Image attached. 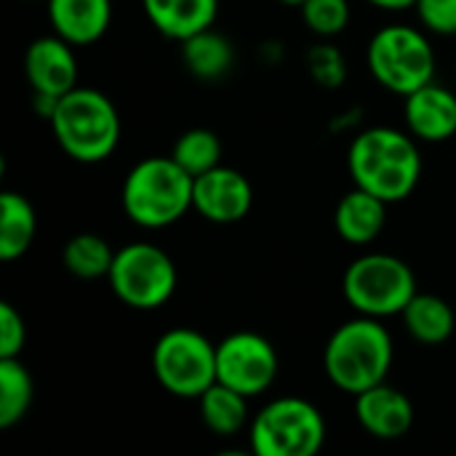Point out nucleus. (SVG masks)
<instances>
[{
    "label": "nucleus",
    "instance_id": "f257e3e1",
    "mask_svg": "<svg viewBox=\"0 0 456 456\" xmlns=\"http://www.w3.org/2000/svg\"><path fill=\"white\" fill-rule=\"evenodd\" d=\"M347 168L355 187L382 198L385 203L406 200L422 176V158L414 136L374 126L361 131L347 150Z\"/></svg>",
    "mask_w": 456,
    "mask_h": 456
},
{
    "label": "nucleus",
    "instance_id": "f03ea898",
    "mask_svg": "<svg viewBox=\"0 0 456 456\" xmlns=\"http://www.w3.org/2000/svg\"><path fill=\"white\" fill-rule=\"evenodd\" d=\"M393 337L379 318L358 315L342 323L323 350V366L331 385L353 398L387 379L393 366Z\"/></svg>",
    "mask_w": 456,
    "mask_h": 456
},
{
    "label": "nucleus",
    "instance_id": "7ed1b4c3",
    "mask_svg": "<svg viewBox=\"0 0 456 456\" xmlns=\"http://www.w3.org/2000/svg\"><path fill=\"white\" fill-rule=\"evenodd\" d=\"M48 123L59 147L77 163L107 160L120 139L118 110L107 94L96 88L75 86L59 96Z\"/></svg>",
    "mask_w": 456,
    "mask_h": 456
},
{
    "label": "nucleus",
    "instance_id": "20e7f679",
    "mask_svg": "<svg viewBox=\"0 0 456 456\" xmlns=\"http://www.w3.org/2000/svg\"><path fill=\"white\" fill-rule=\"evenodd\" d=\"M192 176L168 158L139 160L123 182V211L144 230H163L192 208Z\"/></svg>",
    "mask_w": 456,
    "mask_h": 456
},
{
    "label": "nucleus",
    "instance_id": "39448f33",
    "mask_svg": "<svg viewBox=\"0 0 456 456\" xmlns=\"http://www.w3.org/2000/svg\"><path fill=\"white\" fill-rule=\"evenodd\" d=\"M342 291L358 315L390 318L406 310L417 294V278L411 267L393 254H363L345 270Z\"/></svg>",
    "mask_w": 456,
    "mask_h": 456
},
{
    "label": "nucleus",
    "instance_id": "423d86ee",
    "mask_svg": "<svg viewBox=\"0 0 456 456\" xmlns=\"http://www.w3.org/2000/svg\"><path fill=\"white\" fill-rule=\"evenodd\" d=\"M366 59L374 80L401 96L433 83L436 75V51L428 35L409 24H390L374 32Z\"/></svg>",
    "mask_w": 456,
    "mask_h": 456
},
{
    "label": "nucleus",
    "instance_id": "0eeeda50",
    "mask_svg": "<svg viewBox=\"0 0 456 456\" xmlns=\"http://www.w3.org/2000/svg\"><path fill=\"white\" fill-rule=\"evenodd\" d=\"M248 438L256 456H313L326 441V419L305 398H278L256 414Z\"/></svg>",
    "mask_w": 456,
    "mask_h": 456
},
{
    "label": "nucleus",
    "instance_id": "6e6552de",
    "mask_svg": "<svg viewBox=\"0 0 456 456\" xmlns=\"http://www.w3.org/2000/svg\"><path fill=\"white\" fill-rule=\"evenodd\" d=\"M152 371L176 398H200L216 382V345L195 329H171L152 347Z\"/></svg>",
    "mask_w": 456,
    "mask_h": 456
},
{
    "label": "nucleus",
    "instance_id": "1a4fd4ad",
    "mask_svg": "<svg viewBox=\"0 0 456 456\" xmlns=\"http://www.w3.org/2000/svg\"><path fill=\"white\" fill-rule=\"evenodd\" d=\"M107 278L115 297L134 310H158L176 291V265L152 243H128L115 251Z\"/></svg>",
    "mask_w": 456,
    "mask_h": 456
},
{
    "label": "nucleus",
    "instance_id": "9d476101",
    "mask_svg": "<svg viewBox=\"0 0 456 456\" xmlns=\"http://www.w3.org/2000/svg\"><path fill=\"white\" fill-rule=\"evenodd\" d=\"M275 347L254 331H235L216 345V382L238 390L246 398H256L278 379Z\"/></svg>",
    "mask_w": 456,
    "mask_h": 456
},
{
    "label": "nucleus",
    "instance_id": "9b49d317",
    "mask_svg": "<svg viewBox=\"0 0 456 456\" xmlns=\"http://www.w3.org/2000/svg\"><path fill=\"white\" fill-rule=\"evenodd\" d=\"M254 203L251 182L227 166H216L192 182V208L214 224L240 222Z\"/></svg>",
    "mask_w": 456,
    "mask_h": 456
},
{
    "label": "nucleus",
    "instance_id": "f8f14e48",
    "mask_svg": "<svg viewBox=\"0 0 456 456\" xmlns=\"http://www.w3.org/2000/svg\"><path fill=\"white\" fill-rule=\"evenodd\" d=\"M24 72L35 94L64 96L77 86V59L72 53V43L56 32L32 40L24 53Z\"/></svg>",
    "mask_w": 456,
    "mask_h": 456
},
{
    "label": "nucleus",
    "instance_id": "ddd939ff",
    "mask_svg": "<svg viewBox=\"0 0 456 456\" xmlns=\"http://www.w3.org/2000/svg\"><path fill=\"white\" fill-rule=\"evenodd\" d=\"M406 128L414 139L428 144L449 142L456 134V94L438 83H428L403 96Z\"/></svg>",
    "mask_w": 456,
    "mask_h": 456
},
{
    "label": "nucleus",
    "instance_id": "4468645a",
    "mask_svg": "<svg viewBox=\"0 0 456 456\" xmlns=\"http://www.w3.org/2000/svg\"><path fill=\"white\" fill-rule=\"evenodd\" d=\"M355 419L369 436L379 441H398L414 425V406L401 390L382 382L355 395Z\"/></svg>",
    "mask_w": 456,
    "mask_h": 456
},
{
    "label": "nucleus",
    "instance_id": "2eb2a0df",
    "mask_svg": "<svg viewBox=\"0 0 456 456\" xmlns=\"http://www.w3.org/2000/svg\"><path fill=\"white\" fill-rule=\"evenodd\" d=\"M48 19L59 37L72 45L96 43L112 21V0H45Z\"/></svg>",
    "mask_w": 456,
    "mask_h": 456
},
{
    "label": "nucleus",
    "instance_id": "dca6fc26",
    "mask_svg": "<svg viewBox=\"0 0 456 456\" xmlns=\"http://www.w3.org/2000/svg\"><path fill=\"white\" fill-rule=\"evenodd\" d=\"M142 8L160 35L182 43L214 27L219 0H142Z\"/></svg>",
    "mask_w": 456,
    "mask_h": 456
},
{
    "label": "nucleus",
    "instance_id": "f3484780",
    "mask_svg": "<svg viewBox=\"0 0 456 456\" xmlns=\"http://www.w3.org/2000/svg\"><path fill=\"white\" fill-rule=\"evenodd\" d=\"M385 224H387V203L361 187L347 192L334 211L337 232L353 246H366L377 240Z\"/></svg>",
    "mask_w": 456,
    "mask_h": 456
},
{
    "label": "nucleus",
    "instance_id": "a211bd4d",
    "mask_svg": "<svg viewBox=\"0 0 456 456\" xmlns=\"http://www.w3.org/2000/svg\"><path fill=\"white\" fill-rule=\"evenodd\" d=\"M37 232V216L32 203L11 190L0 192V259L13 262L29 251Z\"/></svg>",
    "mask_w": 456,
    "mask_h": 456
},
{
    "label": "nucleus",
    "instance_id": "6ab92c4d",
    "mask_svg": "<svg viewBox=\"0 0 456 456\" xmlns=\"http://www.w3.org/2000/svg\"><path fill=\"white\" fill-rule=\"evenodd\" d=\"M406 331L422 345H441L454 334V310L446 299L436 294H414L406 310L401 313Z\"/></svg>",
    "mask_w": 456,
    "mask_h": 456
},
{
    "label": "nucleus",
    "instance_id": "aec40b11",
    "mask_svg": "<svg viewBox=\"0 0 456 456\" xmlns=\"http://www.w3.org/2000/svg\"><path fill=\"white\" fill-rule=\"evenodd\" d=\"M182 59H184V67L195 77L216 80L230 72V67L235 61V48L224 35H219L208 27V29L182 40Z\"/></svg>",
    "mask_w": 456,
    "mask_h": 456
},
{
    "label": "nucleus",
    "instance_id": "412c9836",
    "mask_svg": "<svg viewBox=\"0 0 456 456\" xmlns=\"http://www.w3.org/2000/svg\"><path fill=\"white\" fill-rule=\"evenodd\" d=\"M198 401H200V419L214 436L230 438L243 430L248 419V398L240 395L238 390L214 382Z\"/></svg>",
    "mask_w": 456,
    "mask_h": 456
},
{
    "label": "nucleus",
    "instance_id": "4be33fe9",
    "mask_svg": "<svg viewBox=\"0 0 456 456\" xmlns=\"http://www.w3.org/2000/svg\"><path fill=\"white\" fill-rule=\"evenodd\" d=\"M35 385L19 358H0V428L21 422L32 406Z\"/></svg>",
    "mask_w": 456,
    "mask_h": 456
},
{
    "label": "nucleus",
    "instance_id": "5701e85b",
    "mask_svg": "<svg viewBox=\"0 0 456 456\" xmlns=\"http://www.w3.org/2000/svg\"><path fill=\"white\" fill-rule=\"evenodd\" d=\"M61 262L75 278L96 281V278L110 275L112 262H115V251L110 248V243L102 235L80 232V235L67 240V246L61 251Z\"/></svg>",
    "mask_w": 456,
    "mask_h": 456
},
{
    "label": "nucleus",
    "instance_id": "b1692460",
    "mask_svg": "<svg viewBox=\"0 0 456 456\" xmlns=\"http://www.w3.org/2000/svg\"><path fill=\"white\" fill-rule=\"evenodd\" d=\"M171 158L195 179L222 163V142L208 128H190L176 139Z\"/></svg>",
    "mask_w": 456,
    "mask_h": 456
},
{
    "label": "nucleus",
    "instance_id": "393cba45",
    "mask_svg": "<svg viewBox=\"0 0 456 456\" xmlns=\"http://www.w3.org/2000/svg\"><path fill=\"white\" fill-rule=\"evenodd\" d=\"M302 19L318 37H337L350 24V3L347 0H305Z\"/></svg>",
    "mask_w": 456,
    "mask_h": 456
},
{
    "label": "nucleus",
    "instance_id": "a878e982",
    "mask_svg": "<svg viewBox=\"0 0 456 456\" xmlns=\"http://www.w3.org/2000/svg\"><path fill=\"white\" fill-rule=\"evenodd\" d=\"M307 69H310L313 80L326 86V88L339 86L347 75L345 59L334 45H315L307 56Z\"/></svg>",
    "mask_w": 456,
    "mask_h": 456
},
{
    "label": "nucleus",
    "instance_id": "bb28decb",
    "mask_svg": "<svg viewBox=\"0 0 456 456\" xmlns=\"http://www.w3.org/2000/svg\"><path fill=\"white\" fill-rule=\"evenodd\" d=\"M417 16L433 35H456V0H417Z\"/></svg>",
    "mask_w": 456,
    "mask_h": 456
},
{
    "label": "nucleus",
    "instance_id": "cd10ccee",
    "mask_svg": "<svg viewBox=\"0 0 456 456\" xmlns=\"http://www.w3.org/2000/svg\"><path fill=\"white\" fill-rule=\"evenodd\" d=\"M27 342L24 318L16 313L13 305H0V358H19Z\"/></svg>",
    "mask_w": 456,
    "mask_h": 456
},
{
    "label": "nucleus",
    "instance_id": "c85d7f7f",
    "mask_svg": "<svg viewBox=\"0 0 456 456\" xmlns=\"http://www.w3.org/2000/svg\"><path fill=\"white\" fill-rule=\"evenodd\" d=\"M371 5L377 8H385V11H403V8H414L417 0H369Z\"/></svg>",
    "mask_w": 456,
    "mask_h": 456
},
{
    "label": "nucleus",
    "instance_id": "c756f323",
    "mask_svg": "<svg viewBox=\"0 0 456 456\" xmlns=\"http://www.w3.org/2000/svg\"><path fill=\"white\" fill-rule=\"evenodd\" d=\"M283 3H289V5H302L305 0H283Z\"/></svg>",
    "mask_w": 456,
    "mask_h": 456
},
{
    "label": "nucleus",
    "instance_id": "7c9ffc66",
    "mask_svg": "<svg viewBox=\"0 0 456 456\" xmlns=\"http://www.w3.org/2000/svg\"><path fill=\"white\" fill-rule=\"evenodd\" d=\"M29 3H37V0H29Z\"/></svg>",
    "mask_w": 456,
    "mask_h": 456
}]
</instances>
